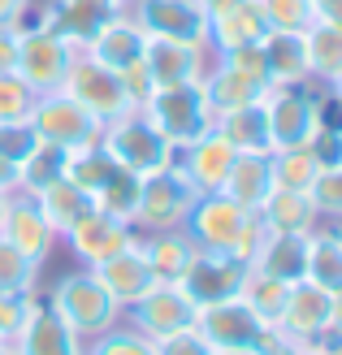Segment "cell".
I'll return each instance as SVG.
<instances>
[{
    "label": "cell",
    "mask_w": 342,
    "mask_h": 355,
    "mask_svg": "<svg viewBox=\"0 0 342 355\" xmlns=\"http://www.w3.org/2000/svg\"><path fill=\"white\" fill-rule=\"evenodd\" d=\"M5 204H9V200H5V195H0V221H5Z\"/></svg>",
    "instance_id": "cell-59"
},
{
    "label": "cell",
    "mask_w": 342,
    "mask_h": 355,
    "mask_svg": "<svg viewBox=\"0 0 342 355\" xmlns=\"http://www.w3.org/2000/svg\"><path fill=\"white\" fill-rule=\"evenodd\" d=\"M212 52L204 44H178V40H148L143 48V69H148L152 92L156 87H178V83H195L208 69Z\"/></svg>",
    "instance_id": "cell-18"
},
{
    "label": "cell",
    "mask_w": 342,
    "mask_h": 355,
    "mask_svg": "<svg viewBox=\"0 0 342 355\" xmlns=\"http://www.w3.org/2000/svg\"><path fill=\"white\" fill-rule=\"evenodd\" d=\"M330 325H334V329L342 334V291L334 295V308H330Z\"/></svg>",
    "instance_id": "cell-54"
},
{
    "label": "cell",
    "mask_w": 342,
    "mask_h": 355,
    "mask_svg": "<svg viewBox=\"0 0 342 355\" xmlns=\"http://www.w3.org/2000/svg\"><path fill=\"white\" fill-rule=\"evenodd\" d=\"M139 113L165 135V144L173 152L195 144V139H204L212 130V109H208V96H204L200 78L178 83V87H156V92L139 104Z\"/></svg>",
    "instance_id": "cell-3"
},
{
    "label": "cell",
    "mask_w": 342,
    "mask_h": 355,
    "mask_svg": "<svg viewBox=\"0 0 342 355\" xmlns=\"http://www.w3.org/2000/svg\"><path fill=\"white\" fill-rule=\"evenodd\" d=\"M308 195H312V204H316V212H320V221H330V225L342 221V165L320 169Z\"/></svg>",
    "instance_id": "cell-43"
},
{
    "label": "cell",
    "mask_w": 342,
    "mask_h": 355,
    "mask_svg": "<svg viewBox=\"0 0 342 355\" xmlns=\"http://www.w3.org/2000/svg\"><path fill=\"white\" fill-rule=\"evenodd\" d=\"M260 57H264L268 87L312 83V74H308V44H303V35H295V31H268L260 40Z\"/></svg>",
    "instance_id": "cell-25"
},
{
    "label": "cell",
    "mask_w": 342,
    "mask_h": 355,
    "mask_svg": "<svg viewBox=\"0 0 342 355\" xmlns=\"http://www.w3.org/2000/svg\"><path fill=\"white\" fill-rule=\"evenodd\" d=\"M303 282L338 295L342 291V239L330 221H320L308 234V269H303Z\"/></svg>",
    "instance_id": "cell-31"
},
{
    "label": "cell",
    "mask_w": 342,
    "mask_h": 355,
    "mask_svg": "<svg viewBox=\"0 0 342 355\" xmlns=\"http://www.w3.org/2000/svg\"><path fill=\"white\" fill-rule=\"evenodd\" d=\"M143 48H148V35H143V26L121 9L117 17H109V22L92 35V44H87L83 52L92 61L109 65L113 74H130V69L143 65Z\"/></svg>",
    "instance_id": "cell-19"
},
{
    "label": "cell",
    "mask_w": 342,
    "mask_h": 355,
    "mask_svg": "<svg viewBox=\"0 0 342 355\" xmlns=\"http://www.w3.org/2000/svg\"><path fill=\"white\" fill-rule=\"evenodd\" d=\"M156 355H212V343L195 325H187V329H178V334L156 338Z\"/></svg>",
    "instance_id": "cell-47"
},
{
    "label": "cell",
    "mask_w": 342,
    "mask_h": 355,
    "mask_svg": "<svg viewBox=\"0 0 342 355\" xmlns=\"http://www.w3.org/2000/svg\"><path fill=\"white\" fill-rule=\"evenodd\" d=\"M13 347H17V355H87V338H78V334L52 312L44 291H40V299H35L22 334L13 338Z\"/></svg>",
    "instance_id": "cell-20"
},
{
    "label": "cell",
    "mask_w": 342,
    "mask_h": 355,
    "mask_svg": "<svg viewBox=\"0 0 342 355\" xmlns=\"http://www.w3.org/2000/svg\"><path fill=\"white\" fill-rule=\"evenodd\" d=\"M212 355H264V351H251V347H212Z\"/></svg>",
    "instance_id": "cell-55"
},
{
    "label": "cell",
    "mask_w": 342,
    "mask_h": 355,
    "mask_svg": "<svg viewBox=\"0 0 342 355\" xmlns=\"http://www.w3.org/2000/svg\"><path fill=\"white\" fill-rule=\"evenodd\" d=\"M334 230H338V239H342V221H334Z\"/></svg>",
    "instance_id": "cell-60"
},
{
    "label": "cell",
    "mask_w": 342,
    "mask_h": 355,
    "mask_svg": "<svg viewBox=\"0 0 342 355\" xmlns=\"http://www.w3.org/2000/svg\"><path fill=\"white\" fill-rule=\"evenodd\" d=\"M96 208H100V212H109V217H117V221H130V225H135V208H139V173L117 169L109 182L96 191Z\"/></svg>",
    "instance_id": "cell-36"
},
{
    "label": "cell",
    "mask_w": 342,
    "mask_h": 355,
    "mask_svg": "<svg viewBox=\"0 0 342 355\" xmlns=\"http://www.w3.org/2000/svg\"><path fill=\"white\" fill-rule=\"evenodd\" d=\"M195 312L200 308L187 299V291L178 286V282H156L148 295H139L135 304L121 312V321L130 329H139L143 338L156 343V338H165V334H178V329L195 325Z\"/></svg>",
    "instance_id": "cell-12"
},
{
    "label": "cell",
    "mask_w": 342,
    "mask_h": 355,
    "mask_svg": "<svg viewBox=\"0 0 342 355\" xmlns=\"http://www.w3.org/2000/svg\"><path fill=\"white\" fill-rule=\"evenodd\" d=\"M303 44H308V74L330 87L342 74V26L316 22L312 31H303Z\"/></svg>",
    "instance_id": "cell-33"
},
{
    "label": "cell",
    "mask_w": 342,
    "mask_h": 355,
    "mask_svg": "<svg viewBox=\"0 0 342 355\" xmlns=\"http://www.w3.org/2000/svg\"><path fill=\"white\" fill-rule=\"evenodd\" d=\"M31 200H35V208L44 212V221L52 225V234H57V239H65L69 230H74V225L87 217V212L96 208V200H92V195H87L83 187H74L65 173L57 178V182H48L44 191H35Z\"/></svg>",
    "instance_id": "cell-29"
},
{
    "label": "cell",
    "mask_w": 342,
    "mask_h": 355,
    "mask_svg": "<svg viewBox=\"0 0 342 355\" xmlns=\"http://www.w3.org/2000/svg\"><path fill=\"white\" fill-rule=\"evenodd\" d=\"M139 239V230L130 225V221H117V217H109V212H100V208H92L87 217L65 234V243H69V252H74V260L83 264V269H96V264H104L109 256H117L121 247H130Z\"/></svg>",
    "instance_id": "cell-14"
},
{
    "label": "cell",
    "mask_w": 342,
    "mask_h": 355,
    "mask_svg": "<svg viewBox=\"0 0 342 355\" xmlns=\"http://www.w3.org/2000/svg\"><path fill=\"white\" fill-rule=\"evenodd\" d=\"M126 5H130V0H126Z\"/></svg>",
    "instance_id": "cell-61"
},
{
    "label": "cell",
    "mask_w": 342,
    "mask_h": 355,
    "mask_svg": "<svg viewBox=\"0 0 342 355\" xmlns=\"http://www.w3.org/2000/svg\"><path fill=\"white\" fill-rule=\"evenodd\" d=\"M40 144L44 139H40V130H35L31 121H9V126H0V156L13 161V165H26V156Z\"/></svg>",
    "instance_id": "cell-45"
},
{
    "label": "cell",
    "mask_w": 342,
    "mask_h": 355,
    "mask_svg": "<svg viewBox=\"0 0 342 355\" xmlns=\"http://www.w3.org/2000/svg\"><path fill=\"white\" fill-rule=\"evenodd\" d=\"M126 9V0H48L40 9V17H22V26H44V31H57L65 44H74L78 52L92 44V35L117 17ZM17 26V31H22Z\"/></svg>",
    "instance_id": "cell-13"
},
{
    "label": "cell",
    "mask_w": 342,
    "mask_h": 355,
    "mask_svg": "<svg viewBox=\"0 0 342 355\" xmlns=\"http://www.w3.org/2000/svg\"><path fill=\"white\" fill-rule=\"evenodd\" d=\"M92 273L100 277V286H104V291H109V295L117 299V304H121V312L130 308L139 295H148V291L156 286V273H152L148 256H143L139 239H135L130 247H121L117 256H109L104 264H96Z\"/></svg>",
    "instance_id": "cell-24"
},
{
    "label": "cell",
    "mask_w": 342,
    "mask_h": 355,
    "mask_svg": "<svg viewBox=\"0 0 342 355\" xmlns=\"http://www.w3.org/2000/svg\"><path fill=\"white\" fill-rule=\"evenodd\" d=\"M243 277H247L243 260H234L225 252H195V260L187 264V273H182L178 286L187 291V299L195 308H204V304H217V299L239 295Z\"/></svg>",
    "instance_id": "cell-15"
},
{
    "label": "cell",
    "mask_w": 342,
    "mask_h": 355,
    "mask_svg": "<svg viewBox=\"0 0 342 355\" xmlns=\"http://www.w3.org/2000/svg\"><path fill=\"white\" fill-rule=\"evenodd\" d=\"M78 48L65 44L57 31H44V26H22V40H17V69L26 87L35 96H48V92H61V83L74 65Z\"/></svg>",
    "instance_id": "cell-9"
},
{
    "label": "cell",
    "mask_w": 342,
    "mask_h": 355,
    "mask_svg": "<svg viewBox=\"0 0 342 355\" xmlns=\"http://www.w3.org/2000/svg\"><path fill=\"white\" fill-rule=\"evenodd\" d=\"M35 96L22 74H0V126H9V121H31L35 113Z\"/></svg>",
    "instance_id": "cell-42"
},
{
    "label": "cell",
    "mask_w": 342,
    "mask_h": 355,
    "mask_svg": "<svg viewBox=\"0 0 342 355\" xmlns=\"http://www.w3.org/2000/svg\"><path fill=\"white\" fill-rule=\"evenodd\" d=\"M268 191H273V152H239L234 156L221 195H230L234 204L256 212Z\"/></svg>",
    "instance_id": "cell-28"
},
{
    "label": "cell",
    "mask_w": 342,
    "mask_h": 355,
    "mask_svg": "<svg viewBox=\"0 0 342 355\" xmlns=\"http://www.w3.org/2000/svg\"><path fill=\"white\" fill-rule=\"evenodd\" d=\"M35 9V0H0V26H22V17Z\"/></svg>",
    "instance_id": "cell-50"
},
{
    "label": "cell",
    "mask_w": 342,
    "mask_h": 355,
    "mask_svg": "<svg viewBox=\"0 0 342 355\" xmlns=\"http://www.w3.org/2000/svg\"><path fill=\"white\" fill-rule=\"evenodd\" d=\"M268 31L273 26H268V13L260 0H234V5L208 13V52L221 57V52H234V48H256Z\"/></svg>",
    "instance_id": "cell-16"
},
{
    "label": "cell",
    "mask_w": 342,
    "mask_h": 355,
    "mask_svg": "<svg viewBox=\"0 0 342 355\" xmlns=\"http://www.w3.org/2000/svg\"><path fill=\"white\" fill-rule=\"evenodd\" d=\"M61 92H65L69 100H78L83 109L100 121V126H109V121H117V117H126V113L139 109V100L130 96L126 78L113 74L109 65L92 61L87 52H78V57H74V65H69V74H65V83H61Z\"/></svg>",
    "instance_id": "cell-4"
},
{
    "label": "cell",
    "mask_w": 342,
    "mask_h": 355,
    "mask_svg": "<svg viewBox=\"0 0 342 355\" xmlns=\"http://www.w3.org/2000/svg\"><path fill=\"white\" fill-rule=\"evenodd\" d=\"M234 156H239V152H234L217 130H208L204 139H195V144L178 148L173 161H178V169L191 178L195 191H200V195H212V191L225 187V173H230V165H234Z\"/></svg>",
    "instance_id": "cell-23"
},
{
    "label": "cell",
    "mask_w": 342,
    "mask_h": 355,
    "mask_svg": "<svg viewBox=\"0 0 342 355\" xmlns=\"http://www.w3.org/2000/svg\"><path fill=\"white\" fill-rule=\"evenodd\" d=\"M264 113H268V152L303 148L312 139V130L320 126V92H312L308 83L268 87Z\"/></svg>",
    "instance_id": "cell-8"
},
{
    "label": "cell",
    "mask_w": 342,
    "mask_h": 355,
    "mask_svg": "<svg viewBox=\"0 0 342 355\" xmlns=\"http://www.w3.org/2000/svg\"><path fill=\"white\" fill-rule=\"evenodd\" d=\"M0 239L13 243L17 252H22L31 264H48L52 256V247H57V234H52V225L44 221V212L35 208V200L26 191H17L9 195V204H5V221H0Z\"/></svg>",
    "instance_id": "cell-17"
},
{
    "label": "cell",
    "mask_w": 342,
    "mask_h": 355,
    "mask_svg": "<svg viewBox=\"0 0 342 355\" xmlns=\"http://www.w3.org/2000/svg\"><path fill=\"white\" fill-rule=\"evenodd\" d=\"M273 355H316V351H308L303 343H277V347H273Z\"/></svg>",
    "instance_id": "cell-53"
},
{
    "label": "cell",
    "mask_w": 342,
    "mask_h": 355,
    "mask_svg": "<svg viewBox=\"0 0 342 355\" xmlns=\"http://www.w3.org/2000/svg\"><path fill=\"white\" fill-rule=\"evenodd\" d=\"M256 212H260V221L273 230V234H312V230L320 225V212H316V204H312L308 191L273 187Z\"/></svg>",
    "instance_id": "cell-27"
},
{
    "label": "cell",
    "mask_w": 342,
    "mask_h": 355,
    "mask_svg": "<svg viewBox=\"0 0 342 355\" xmlns=\"http://www.w3.org/2000/svg\"><path fill=\"white\" fill-rule=\"evenodd\" d=\"M0 355H17V347H13V343H5V338H0Z\"/></svg>",
    "instance_id": "cell-58"
},
{
    "label": "cell",
    "mask_w": 342,
    "mask_h": 355,
    "mask_svg": "<svg viewBox=\"0 0 342 355\" xmlns=\"http://www.w3.org/2000/svg\"><path fill=\"white\" fill-rule=\"evenodd\" d=\"M200 87H204V96H208V109L212 117L217 113H230V109H243V104H260L268 96V83L260 74H247V69L239 65H230L221 57H212L208 69L200 74Z\"/></svg>",
    "instance_id": "cell-21"
},
{
    "label": "cell",
    "mask_w": 342,
    "mask_h": 355,
    "mask_svg": "<svg viewBox=\"0 0 342 355\" xmlns=\"http://www.w3.org/2000/svg\"><path fill=\"white\" fill-rule=\"evenodd\" d=\"M325 92H330V96H334V100H338V104H342V74H338V78H334V83H330V87H325Z\"/></svg>",
    "instance_id": "cell-56"
},
{
    "label": "cell",
    "mask_w": 342,
    "mask_h": 355,
    "mask_svg": "<svg viewBox=\"0 0 342 355\" xmlns=\"http://www.w3.org/2000/svg\"><path fill=\"white\" fill-rule=\"evenodd\" d=\"M200 5H204V9L212 13V9H221V5H234V0H200Z\"/></svg>",
    "instance_id": "cell-57"
},
{
    "label": "cell",
    "mask_w": 342,
    "mask_h": 355,
    "mask_svg": "<svg viewBox=\"0 0 342 355\" xmlns=\"http://www.w3.org/2000/svg\"><path fill=\"white\" fill-rule=\"evenodd\" d=\"M316 22L342 26V0H316Z\"/></svg>",
    "instance_id": "cell-52"
},
{
    "label": "cell",
    "mask_w": 342,
    "mask_h": 355,
    "mask_svg": "<svg viewBox=\"0 0 342 355\" xmlns=\"http://www.w3.org/2000/svg\"><path fill=\"white\" fill-rule=\"evenodd\" d=\"M182 230L191 234V243L200 247V252H225L234 260H243L247 269H251V260H256L260 243L268 234V225L260 221V212L234 204L230 195H221V191L200 195V200L191 204Z\"/></svg>",
    "instance_id": "cell-1"
},
{
    "label": "cell",
    "mask_w": 342,
    "mask_h": 355,
    "mask_svg": "<svg viewBox=\"0 0 342 355\" xmlns=\"http://www.w3.org/2000/svg\"><path fill=\"white\" fill-rule=\"evenodd\" d=\"M44 299L52 304V312L78 334V338H100L104 329H113L121 321V304L100 286V277L92 269H74V273H61L52 286L44 291Z\"/></svg>",
    "instance_id": "cell-2"
},
{
    "label": "cell",
    "mask_w": 342,
    "mask_h": 355,
    "mask_svg": "<svg viewBox=\"0 0 342 355\" xmlns=\"http://www.w3.org/2000/svg\"><path fill=\"white\" fill-rule=\"evenodd\" d=\"M239 295H243V304H247L251 312H256L264 325H273V329H277L291 286H286V282H277V277H264V273H256V269H247V277H243Z\"/></svg>",
    "instance_id": "cell-34"
},
{
    "label": "cell",
    "mask_w": 342,
    "mask_h": 355,
    "mask_svg": "<svg viewBox=\"0 0 342 355\" xmlns=\"http://www.w3.org/2000/svg\"><path fill=\"white\" fill-rule=\"evenodd\" d=\"M31 126L40 130L44 144L61 148V152H78L87 144H100V121L83 109L78 100H69L65 92H48L35 100V113H31Z\"/></svg>",
    "instance_id": "cell-10"
},
{
    "label": "cell",
    "mask_w": 342,
    "mask_h": 355,
    "mask_svg": "<svg viewBox=\"0 0 342 355\" xmlns=\"http://www.w3.org/2000/svg\"><path fill=\"white\" fill-rule=\"evenodd\" d=\"M100 148L113 156L117 169L139 173V178L173 161V148L165 144V135H160L139 109L126 113V117H117V121H109V126L100 130Z\"/></svg>",
    "instance_id": "cell-6"
},
{
    "label": "cell",
    "mask_w": 342,
    "mask_h": 355,
    "mask_svg": "<svg viewBox=\"0 0 342 355\" xmlns=\"http://www.w3.org/2000/svg\"><path fill=\"white\" fill-rule=\"evenodd\" d=\"M330 308H334L330 291L312 286V282H295L291 295H286L282 321H277V338L282 343H308V338H316L320 329H330Z\"/></svg>",
    "instance_id": "cell-22"
},
{
    "label": "cell",
    "mask_w": 342,
    "mask_h": 355,
    "mask_svg": "<svg viewBox=\"0 0 342 355\" xmlns=\"http://www.w3.org/2000/svg\"><path fill=\"white\" fill-rule=\"evenodd\" d=\"M200 200V191L191 187V178L178 169V161L160 165L139 178V208H135V230H178L187 221L191 204Z\"/></svg>",
    "instance_id": "cell-5"
},
{
    "label": "cell",
    "mask_w": 342,
    "mask_h": 355,
    "mask_svg": "<svg viewBox=\"0 0 342 355\" xmlns=\"http://www.w3.org/2000/svg\"><path fill=\"white\" fill-rule=\"evenodd\" d=\"M22 191V165H13V161H5V156H0V195H17Z\"/></svg>",
    "instance_id": "cell-51"
},
{
    "label": "cell",
    "mask_w": 342,
    "mask_h": 355,
    "mask_svg": "<svg viewBox=\"0 0 342 355\" xmlns=\"http://www.w3.org/2000/svg\"><path fill=\"white\" fill-rule=\"evenodd\" d=\"M303 347H308V351H316V355H342V334L330 325V329H320L316 338H308Z\"/></svg>",
    "instance_id": "cell-49"
},
{
    "label": "cell",
    "mask_w": 342,
    "mask_h": 355,
    "mask_svg": "<svg viewBox=\"0 0 342 355\" xmlns=\"http://www.w3.org/2000/svg\"><path fill=\"white\" fill-rule=\"evenodd\" d=\"M113 173H117V165H113V156L104 152L100 144H87V148H78V152H65V178H69L74 187H83L92 200H96V191L109 182Z\"/></svg>",
    "instance_id": "cell-35"
},
{
    "label": "cell",
    "mask_w": 342,
    "mask_h": 355,
    "mask_svg": "<svg viewBox=\"0 0 342 355\" xmlns=\"http://www.w3.org/2000/svg\"><path fill=\"white\" fill-rule=\"evenodd\" d=\"M320 165L312 161L308 148H286V152H273V187H286V191H312Z\"/></svg>",
    "instance_id": "cell-37"
},
{
    "label": "cell",
    "mask_w": 342,
    "mask_h": 355,
    "mask_svg": "<svg viewBox=\"0 0 342 355\" xmlns=\"http://www.w3.org/2000/svg\"><path fill=\"white\" fill-rule=\"evenodd\" d=\"M251 269L264 273V277H277L286 286L303 282V269H308V234H273L268 230L256 260H251Z\"/></svg>",
    "instance_id": "cell-30"
},
{
    "label": "cell",
    "mask_w": 342,
    "mask_h": 355,
    "mask_svg": "<svg viewBox=\"0 0 342 355\" xmlns=\"http://www.w3.org/2000/svg\"><path fill=\"white\" fill-rule=\"evenodd\" d=\"M268 13V26L273 31H312L316 26V0H260Z\"/></svg>",
    "instance_id": "cell-40"
},
{
    "label": "cell",
    "mask_w": 342,
    "mask_h": 355,
    "mask_svg": "<svg viewBox=\"0 0 342 355\" xmlns=\"http://www.w3.org/2000/svg\"><path fill=\"white\" fill-rule=\"evenodd\" d=\"M139 247H143V256H148L156 282H182L187 264L200 252L182 225L178 230H139Z\"/></svg>",
    "instance_id": "cell-26"
},
{
    "label": "cell",
    "mask_w": 342,
    "mask_h": 355,
    "mask_svg": "<svg viewBox=\"0 0 342 355\" xmlns=\"http://www.w3.org/2000/svg\"><path fill=\"white\" fill-rule=\"evenodd\" d=\"M212 130H217L234 152H268V113L264 100L260 104H243V109H230L212 117Z\"/></svg>",
    "instance_id": "cell-32"
},
{
    "label": "cell",
    "mask_w": 342,
    "mask_h": 355,
    "mask_svg": "<svg viewBox=\"0 0 342 355\" xmlns=\"http://www.w3.org/2000/svg\"><path fill=\"white\" fill-rule=\"evenodd\" d=\"M195 329H200L212 347H251V351H264V355H273V347L282 343L277 329L264 325L260 316L243 304V295L204 304L195 312Z\"/></svg>",
    "instance_id": "cell-7"
},
{
    "label": "cell",
    "mask_w": 342,
    "mask_h": 355,
    "mask_svg": "<svg viewBox=\"0 0 342 355\" xmlns=\"http://www.w3.org/2000/svg\"><path fill=\"white\" fill-rule=\"evenodd\" d=\"M35 299H40V291H0V338L5 343H13L22 334Z\"/></svg>",
    "instance_id": "cell-44"
},
{
    "label": "cell",
    "mask_w": 342,
    "mask_h": 355,
    "mask_svg": "<svg viewBox=\"0 0 342 355\" xmlns=\"http://www.w3.org/2000/svg\"><path fill=\"white\" fill-rule=\"evenodd\" d=\"M126 13L143 26L148 40H178L208 48V9L200 0H130Z\"/></svg>",
    "instance_id": "cell-11"
},
{
    "label": "cell",
    "mask_w": 342,
    "mask_h": 355,
    "mask_svg": "<svg viewBox=\"0 0 342 355\" xmlns=\"http://www.w3.org/2000/svg\"><path fill=\"white\" fill-rule=\"evenodd\" d=\"M17 40H22L17 26H0V74H13L17 69Z\"/></svg>",
    "instance_id": "cell-48"
},
{
    "label": "cell",
    "mask_w": 342,
    "mask_h": 355,
    "mask_svg": "<svg viewBox=\"0 0 342 355\" xmlns=\"http://www.w3.org/2000/svg\"><path fill=\"white\" fill-rule=\"evenodd\" d=\"M0 291H40V264L0 239Z\"/></svg>",
    "instance_id": "cell-41"
},
{
    "label": "cell",
    "mask_w": 342,
    "mask_h": 355,
    "mask_svg": "<svg viewBox=\"0 0 342 355\" xmlns=\"http://www.w3.org/2000/svg\"><path fill=\"white\" fill-rule=\"evenodd\" d=\"M303 148L312 152V161H316L320 169L342 165V126H316V130H312V139H308Z\"/></svg>",
    "instance_id": "cell-46"
},
{
    "label": "cell",
    "mask_w": 342,
    "mask_h": 355,
    "mask_svg": "<svg viewBox=\"0 0 342 355\" xmlns=\"http://www.w3.org/2000/svg\"><path fill=\"white\" fill-rule=\"evenodd\" d=\"M61 173H65V152L52 148V144H40L26 156V165H22V191L35 195V191H44L48 182H57Z\"/></svg>",
    "instance_id": "cell-39"
},
{
    "label": "cell",
    "mask_w": 342,
    "mask_h": 355,
    "mask_svg": "<svg viewBox=\"0 0 342 355\" xmlns=\"http://www.w3.org/2000/svg\"><path fill=\"white\" fill-rule=\"evenodd\" d=\"M87 355H156V343L143 338V334L130 329L126 321H117L113 329H104L100 338L87 343Z\"/></svg>",
    "instance_id": "cell-38"
}]
</instances>
